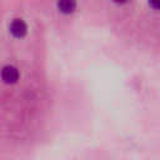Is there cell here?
I'll return each mask as SVG.
<instances>
[{"mask_svg":"<svg viewBox=\"0 0 160 160\" xmlns=\"http://www.w3.org/2000/svg\"><path fill=\"white\" fill-rule=\"evenodd\" d=\"M115 2H118V4H124V2H126L128 0H114Z\"/></svg>","mask_w":160,"mask_h":160,"instance_id":"5b68a950","label":"cell"},{"mask_svg":"<svg viewBox=\"0 0 160 160\" xmlns=\"http://www.w3.org/2000/svg\"><path fill=\"white\" fill-rule=\"evenodd\" d=\"M149 4L154 9H160V0H149Z\"/></svg>","mask_w":160,"mask_h":160,"instance_id":"277c9868","label":"cell"},{"mask_svg":"<svg viewBox=\"0 0 160 160\" xmlns=\"http://www.w3.org/2000/svg\"><path fill=\"white\" fill-rule=\"evenodd\" d=\"M28 31L26 24L20 20V19H15L11 24H10V32L15 36V38H22Z\"/></svg>","mask_w":160,"mask_h":160,"instance_id":"7a4b0ae2","label":"cell"},{"mask_svg":"<svg viewBox=\"0 0 160 160\" xmlns=\"http://www.w3.org/2000/svg\"><path fill=\"white\" fill-rule=\"evenodd\" d=\"M1 79L6 84H14V82H16L18 79H19V71H18V69L15 66H11V65L4 66L2 70H1Z\"/></svg>","mask_w":160,"mask_h":160,"instance_id":"6da1fadb","label":"cell"},{"mask_svg":"<svg viewBox=\"0 0 160 160\" xmlns=\"http://www.w3.org/2000/svg\"><path fill=\"white\" fill-rule=\"evenodd\" d=\"M58 8L61 12L64 14H70L75 10L76 8V1L75 0H59L58 1Z\"/></svg>","mask_w":160,"mask_h":160,"instance_id":"3957f363","label":"cell"}]
</instances>
